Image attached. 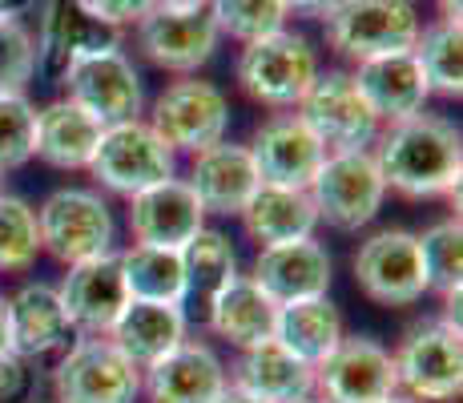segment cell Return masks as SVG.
Here are the masks:
<instances>
[{"label":"cell","mask_w":463,"mask_h":403,"mask_svg":"<svg viewBox=\"0 0 463 403\" xmlns=\"http://www.w3.org/2000/svg\"><path fill=\"white\" fill-rule=\"evenodd\" d=\"M37 158V105L24 93H0V169H21Z\"/></svg>","instance_id":"d590c367"},{"label":"cell","mask_w":463,"mask_h":403,"mask_svg":"<svg viewBox=\"0 0 463 403\" xmlns=\"http://www.w3.org/2000/svg\"><path fill=\"white\" fill-rule=\"evenodd\" d=\"M57 85H65L69 101L81 105L89 118H97L101 125L133 121L146 110V81H141L126 49L89 53V57L65 69V77Z\"/></svg>","instance_id":"8fae6325"},{"label":"cell","mask_w":463,"mask_h":403,"mask_svg":"<svg viewBox=\"0 0 463 403\" xmlns=\"http://www.w3.org/2000/svg\"><path fill=\"white\" fill-rule=\"evenodd\" d=\"M141 371L113 347L109 335H81L52 367L57 403H137Z\"/></svg>","instance_id":"ba28073f"},{"label":"cell","mask_w":463,"mask_h":403,"mask_svg":"<svg viewBox=\"0 0 463 403\" xmlns=\"http://www.w3.org/2000/svg\"><path fill=\"white\" fill-rule=\"evenodd\" d=\"M105 125L97 118H89L81 105H73L69 97L49 101L44 110H37V158L52 169H89V161L97 154Z\"/></svg>","instance_id":"4316f807"},{"label":"cell","mask_w":463,"mask_h":403,"mask_svg":"<svg viewBox=\"0 0 463 403\" xmlns=\"http://www.w3.org/2000/svg\"><path fill=\"white\" fill-rule=\"evenodd\" d=\"M302 403H323V399H315V396H310V399H302Z\"/></svg>","instance_id":"c3c4849f"},{"label":"cell","mask_w":463,"mask_h":403,"mask_svg":"<svg viewBox=\"0 0 463 403\" xmlns=\"http://www.w3.org/2000/svg\"><path fill=\"white\" fill-rule=\"evenodd\" d=\"M0 194H8V190H5V169H0Z\"/></svg>","instance_id":"7dc6e473"},{"label":"cell","mask_w":463,"mask_h":403,"mask_svg":"<svg viewBox=\"0 0 463 403\" xmlns=\"http://www.w3.org/2000/svg\"><path fill=\"white\" fill-rule=\"evenodd\" d=\"M439 5V21H459L463 16V0H435Z\"/></svg>","instance_id":"b9f144b4"},{"label":"cell","mask_w":463,"mask_h":403,"mask_svg":"<svg viewBox=\"0 0 463 403\" xmlns=\"http://www.w3.org/2000/svg\"><path fill=\"white\" fill-rule=\"evenodd\" d=\"M222 33L213 24L210 8H190V13H177V8H154L149 16L137 21V49L149 65L165 69V73H198L202 65L213 57Z\"/></svg>","instance_id":"9a60e30c"},{"label":"cell","mask_w":463,"mask_h":403,"mask_svg":"<svg viewBox=\"0 0 463 403\" xmlns=\"http://www.w3.org/2000/svg\"><path fill=\"white\" fill-rule=\"evenodd\" d=\"M174 169L177 154L157 138L146 118L105 125L97 154L89 161V174L97 178V186H105L109 194H121V198H133L149 186L169 182Z\"/></svg>","instance_id":"52a82bcc"},{"label":"cell","mask_w":463,"mask_h":403,"mask_svg":"<svg viewBox=\"0 0 463 403\" xmlns=\"http://www.w3.org/2000/svg\"><path fill=\"white\" fill-rule=\"evenodd\" d=\"M37 77V37L24 21H0V93H24Z\"/></svg>","instance_id":"8d00e7d4"},{"label":"cell","mask_w":463,"mask_h":403,"mask_svg":"<svg viewBox=\"0 0 463 403\" xmlns=\"http://www.w3.org/2000/svg\"><path fill=\"white\" fill-rule=\"evenodd\" d=\"M295 113L310 125V133L323 141L326 154L371 149L383 130L346 69H326V73H318L310 81L307 93H302V101L295 105Z\"/></svg>","instance_id":"30bf717a"},{"label":"cell","mask_w":463,"mask_h":403,"mask_svg":"<svg viewBox=\"0 0 463 403\" xmlns=\"http://www.w3.org/2000/svg\"><path fill=\"white\" fill-rule=\"evenodd\" d=\"M37 230H41V250H49L65 271L118 250L113 206L97 190H81V186L52 190L37 210Z\"/></svg>","instance_id":"7a4b0ae2"},{"label":"cell","mask_w":463,"mask_h":403,"mask_svg":"<svg viewBox=\"0 0 463 403\" xmlns=\"http://www.w3.org/2000/svg\"><path fill=\"white\" fill-rule=\"evenodd\" d=\"M157 8H177V13H190V8H210V0H157Z\"/></svg>","instance_id":"7bdbcfd3"},{"label":"cell","mask_w":463,"mask_h":403,"mask_svg":"<svg viewBox=\"0 0 463 403\" xmlns=\"http://www.w3.org/2000/svg\"><path fill=\"white\" fill-rule=\"evenodd\" d=\"M210 16L222 37H234L238 44L262 41L270 33L287 29L282 0H210Z\"/></svg>","instance_id":"e575fe53"},{"label":"cell","mask_w":463,"mask_h":403,"mask_svg":"<svg viewBox=\"0 0 463 403\" xmlns=\"http://www.w3.org/2000/svg\"><path fill=\"white\" fill-rule=\"evenodd\" d=\"M343 315L326 294L318 299H302V302H287L274 315V339L287 347L290 355H298L302 363L318 367L326 355L343 343Z\"/></svg>","instance_id":"f1b7e54d"},{"label":"cell","mask_w":463,"mask_h":403,"mask_svg":"<svg viewBox=\"0 0 463 403\" xmlns=\"http://www.w3.org/2000/svg\"><path fill=\"white\" fill-rule=\"evenodd\" d=\"M427 274V291L451 294L463 283V226L459 218H443L435 226H427L423 235H415Z\"/></svg>","instance_id":"836d02e7"},{"label":"cell","mask_w":463,"mask_h":403,"mask_svg":"<svg viewBox=\"0 0 463 403\" xmlns=\"http://www.w3.org/2000/svg\"><path fill=\"white\" fill-rule=\"evenodd\" d=\"M415 61H420L427 89L443 97L463 93V29L459 21H435L427 24L415 41Z\"/></svg>","instance_id":"4dcf8cb0"},{"label":"cell","mask_w":463,"mask_h":403,"mask_svg":"<svg viewBox=\"0 0 463 403\" xmlns=\"http://www.w3.org/2000/svg\"><path fill=\"white\" fill-rule=\"evenodd\" d=\"M185 258V274H190V299L198 294L202 302L210 299L213 291H222L230 279L238 274V254L230 246V238L213 226H202L198 235L182 246Z\"/></svg>","instance_id":"1f68e13d"},{"label":"cell","mask_w":463,"mask_h":403,"mask_svg":"<svg viewBox=\"0 0 463 403\" xmlns=\"http://www.w3.org/2000/svg\"><path fill=\"white\" fill-rule=\"evenodd\" d=\"M359 291L379 307H415L427 294L420 242L411 230H379L351 258Z\"/></svg>","instance_id":"7c38bea8"},{"label":"cell","mask_w":463,"mask_h":403,"mask_svg":"<svg viewBox=\"0 0 463 403\" xmlns=\"http://www.w3.org/2000/svg\"><path fill=\"white\" fill-rule=\"evenodd\" d=\"M190 190L198 194L202 210L218 214V218H238L242 206L254 198V190L262 186L254 169V158L238 141H218V146L202 149L190 158Z\"/></svg>","instance_id":"7402d4cb"},{"label":"cell","mask_w":463,"mask_h":403,"mask_svg":"<svg viewBox=\"0 0 463 403\" xmlns=\"http://www.w3.org/2000/svg\"><path fill=\"white\" fill-rule=\"evenodd\" d=\"M399 391L415 403H451L463 391V335L448 319H423L391 351Z\"/></svg>","instance_id":"277c9868"},{"label":"cell","mask_w":463,"mask_h":403,"mask_svg":"<svg viewBox=\"0 0 463 403\" xmlns=\"http://www.w3.org/2000/svg\"><path fill=\"white\" fill-rule=\"evenodd\" d=\"M37 0H0V21H21Z\"/></svg>","instance_id":"60d3db41"},{"label":"cell","mask_w":463,"mask_h":403,"mask_svg":"<svg viewBox=\"0 0 463 403\" xmlns=\"http://www.w3.org/2000/svg\"><path fill=\"white\" fill-rule=\"evenodd\" d=\"M24 391H29V363L8 347H0V403L24 399Z\"/></svg>","instance_id":"f35d334b"},{"label":"cell","mask_w":463,"mask_h":403,"mask_svg":"<svg viewBox=\"0 0 463 403\" xmlns=\"http://www.w3.org/2000/svg\"><path fill=\"white\" fill-rule=\"evenodd\" d=\"M109 339L137 371H146V367H154L157 360H165L177 343H185V311L169 307V302L129 299V307L113 322Z\"/></svg>","instance_id":"484cf974"},{"label":"cell","mask_w":463,"mask_h":403,"mask_svg":"<svg viewBox=\"0 0 463 403\" xmlns=\"http://www.w3.org/2000/svg\"><path fill=\"white\" fill-rule=\"evenodd\" d=\"M57 291H61V302H65L69 322H73L77 335H109L113 322L121 319V311L129 307L121 250L69 266V274L61 279Z\"/></svg>","instance_id":"e0dca14e"},{"label":"cell","mask_w":463,"mask_h":403,"mask_svg":"<svg viewBox=\"0 0 463 403\" xmlns=\"http://www.w3.org/2000/svg\"><path fill=\"white\" fill-rule=\"evenodd\" d=\"M395 391V360L367 335H343V343L315 367V399L323 403H383Z\"/></svg>","instance_id":"4fadbf2b"},{"label":"cell","mask_w":463,"mask_h":403,"mask_svg":"<svg viewBox=\"0 0 463 403\" xmlns=\"http://www.w3.org/2000/svg\"><path fill=\"white\" fill-rule=\"evenodd\" d=\"M238 85L246 97H254L258 105H270V110H295L302 101V93L310 89V81L323 73L318 65V53L302 33L279 29L262 41L242 44L238 53Z\"/></svg>","instance_id":"3957f363"},{"label":"cell","mask_w":463,"mask_h":403,"mask_svg":"<svg viewBox=\"0 0 463 403\" xmlns=\"http://www.w3.org/2000/svg\"><path fill=\"white\" fill-rule=\"evenodd\" d=\"M141 391L149 403H222L230 391V371L210 343L185 339L165 360L141 371Z\"/></svg>","instance_id":"d6986e66"},{"label":"cell","mask_w":463,"mask_h":403,"mask_svg":"<svg viewBox=\"0 0 463 403\" xmlns=\"http://www.w3.org/2000/svg\"><path fill=\"white\" fill-rule=\"evenodd\" d=\"M105 24L121 29V24H137L141 16H149L157 8V0H85Z\"/></svg>","instance_id":"74e56055"},{"label":"cell","mask_w":463,"mask_h":403,"mask_svg":"<svg viewBox=\"0 0 463 403\" xmlns=\"http://www.w3.org/2000/svg\"><path fill=\"white\" fill-rule=\"evenodd\" d=\"M242 226L246 235L262 246H282V242L315 238L318 214L307 190H287V186H258L254 198L242 206Z\"/></svg>","instance_id":"83f0119b"},{"label":"cell","mask_w":463,"mask_h":403,"mask_svg":"<svg viewBox=\"0 0 463 403\" xmlns=\"http://www.w3.org/2000/svg\"><path fill=\"white\" fill-rule=\"evenodd\" d=\"M383 403H415V399H411V396H403V391H395V396H387Z\"/></svg>","instance_id":"bcb514c9"},{"label":"cell","mask_w":463,"mask_h":403,"mask_svg":"<svg viewBox=\"0 0 463 403\" xmlns=\"http://www.w3.org/2000/svg\"><path fill=\"white\" fill-rule=\"evenodd\" d=\"M354 85H359L363 101L371 105V113L379 118V125H395L407 121L415 113H423L427 97V77L411 53H387V57H371L354 65Z\"/></svg>","instance_id":"603a6c76"},{"label":"cell","mask_w":463,"mask_h":403,"mask_svg":"<svg viewBox=\"0 0 463 403\" xmlns=\"http://www.w3.org/2000/svg\"><path fill=\"white\" fill-rule=\"evenodd\" d=\"M5 331L8 351L29 360H44L52 351H65L69 339L77 335L69 311L61 302V291L52 283H24L5 299Z\"/></svg>","instance_id":"ffe728a7"},{"label":"cell","mask_w":463,"mask_h":403,"mask_svg":"<svg viewBox=\"0 0 463 403\" xmlns=\"http://www.w3.org/2000/svg\"><path fill=\"white\" fill-rule=\"evenodd\" d=\"M222 403H262V399H254V396H246V391H234V388H230L226 396H222Z\"/></svg>","instance_id":"ee69618b"},{"label":"cell","mask_w":463,"mask_h":403,"mask_svg":"<svg viewBox=\"0 0 463 403\" xmlns=\"http://www.w3.org/2000/svg\"><path fill=\"white\" fill-rule=\"evenodd\" d=\"M323 24L326 44L354 65L387 53H411L423 33L411 0H338V8Z\"/></svg>","instance_id":"5b68a950"},{"label":"cell","mask_w":463,"mask_h":403,"mask_svg":"<svg viewBox=\"0 0 463 403\" xmlns=\"http://www.w3.org/2000/svg\"><path fill=\"white\" fill-rule=\"evenodd\" d=\"M121 49V29L105 24L85 0H44L37 29V73L61 81L89 53Z\"/></svg>","instance_id":"5bb4252c"},{"label":"cell","mask_w":463,"mask_h":403,"mask_svg":"<svg viewBox=\"0 0 463 403\" xmlns=\"http://www.w3.org/2000/svg\"><path fill=\"white\" fill-rule=\"evenodd\" d=\"M149 125L174 154H202L226 141L230 133V101L213 81L182 77L165 85L149 105Z\"/></svg>","instance_id":"9c48e42d"},{"label":"cell","mask_w":463,"mask_h":403,"mask_svg":"<svg viewBox=\"0 0 463 403\" xmlns=\"http://www.w3.org/2000/svg\"><path fill=\"white\" fill-rule=\"evenodd\" d=\"M274 315H279V307L266 299L250 274H234L222 291H213L206 299V322L213 339L238 347V351L274 339Z\"/></svg>","instance_id":"d4e9b609"},{"label":"cell","mask_w":463,"mask_h":403,"mask_svg":"<svg viewBox=\"0 0 463 403\" xmlns=\"http://www.w3.org/2000/svg\"><path fill=\"white\" fill-rule=\"evenodd\" d=\"M375 161L387 190L411 202L423 198H456L463 178V138L459 125L439 113H415L379 130Z\"/></svg>","instance_id":"6da1fadb"},{"label":"cell","mask_w":463,"mask_h":403,"mask_svg":"<svg viewBox=\"0 0 463 403\" xmlns=\"http://www.w3.org/2000/svg\"><path fill=\"white\" fill-rule=\"evenodd\" d=\"M126 222L137 246H165L182 250L185 242L206 226V210H202L198 194L190 190L185 178H169L149 190L126 198Z\"/></svg>","instance_id":"ac0fdd59"},{"label":"cell","mask_w":463,"mask_h":403,"mask_svg":"<svg viewBox=\"0 0 463 403\" xmlns=\"http://www.w3.org/2000/svg\"><path fill=\"white\" fill-rule=\"evenodd\" d=\"M121 271H126L129 299L137 302H169L185 307L190 302V274H185L182 250L165 246H126L121 250Z\"/></svg>","instance_id":"f546056e"},{"label":"cell","mask_w":463,"mask_h":403,"mask_svg":"<svg viewBox=\"0 0 463 403\" xmlns=\"http://www.w3.org/2000/svg\"><path fill=\"white\" fill-rule=\"evenodd\" d=\"M41 258L37 210L16 194H0V274H24Z\"/></svg>","instance_id":"d6a6232c"},{"label":"cell","mask_w":463,"mask_h":403,"mask_svg":"<svg viewBox=\"0 0 463 403\" xmlns=\"http://www.w3.org/2000/svg\"><path fill=\"white\" fill-rule=\"evenodd\" d=\"M250 158L262 178V186H287V190H307L323 166L326 149L310 133V125L298 113H274L254 130Z\"/></svg>","instance_id":"2e32d148"},{"label":"cell","mask_w":463,"mask_h":403,"mask_svg":"<svg viewBox=\"0 0 463 403\" xmlns=\"http://www.w3.org/2000/svg\"><path fill=\"white\" fill-rule=\"evenodd\" d=\"M0 347H8V331H5V294H0Z\"/></svg>","instance_id":"f6af8a7d"},{"label":"cell","mask_w":463,"mask_h":403,"mask_svg":"<svg viewBox=\"0 0 463 403\" xmlns=\"http://www.w3.org/2000/svg\"><path fill=\"white\" fill-rule=\"evenodd\" d=\"M287 16H307V21H326L338 8V0H282Z\"/></svg>","instance_id":"ab89813d"},{"label":"cell","mask_w":463,"mask_h":403,"mask_svg":"<svg viewBox=\"0 0 463 403\" xmlns=\"http://www.w3.org/2000/svg\"><path fill=\"white\" fill-rule=\"evenodd\" d=\"M331 274H335V263L323 242L298 238V242H282V246L258 250L250 279L262 286V294L274 307H287V302L326 294L331 291Z\"/></svg>","instance_id":"44dd1931"},{"label":"cell","mask_w":463,"mask_h":403,"mask_svg":"<svg viewBox=\"0 0 463 403\" xmlns=\"http://www.w3.org/2000/svg\"><path fill=\"white\" fill-rule=\"evenodd\" d=\"M307 194L315 202L318 222L354 235L379 218L383 202H387V182H383L371 149H351V154H326Z\"/></svg>","instance_id":"8992f818"},{"label":"cell","mask_w":463,"mask_h":403,"mask_svg":"<svg viewBox=\"0 0 463 403\" xmlns=\"http://www.w3.org/2000/svg\"><path fill=\"white\" fill-rule=\"evenodd\" d=\"M230 388L262 403H302L315 396V367L290 355L279 339H266L238 351L230 367Z\"/></svg>","instance_id":"cb8c5ba5"}]
</instances>
